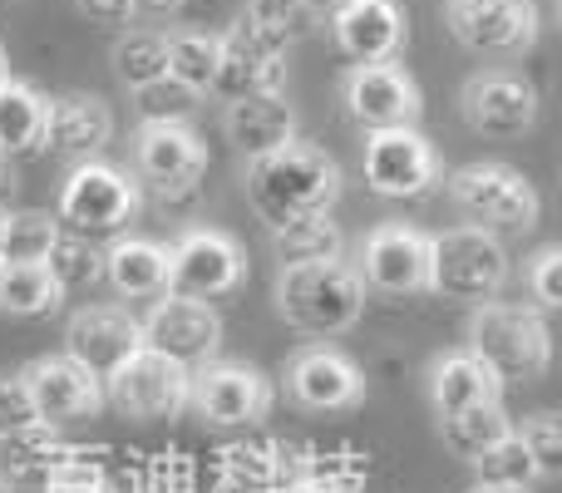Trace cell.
<instances>
[{"label":"cell","instance_id":"484cf974","mask_svg":"<svg viewBox=\"0 0 562 493\" xmlns=\"http://www.w3.org/2000/svg\"><path fill=\"white\" fill-rule=\"evenodd\" d=\"M45 109L49 99L25 79H0V154L20 158L45 148Z\"/></svg>","mask_w":562,"mask_h":493},{"label":"cell","instance_id":"277c9868","mask_svg":"<svg viewBox=\"0 0 562 493\" xmlns=\"http://www.w3.org/2000/svg\"><path fill=\"white\" fill-rule=\"evenodd\" d=\"M449 198L484 233H528L538 223V193L518 168L508 164H464L449 173Z\"/></svg>","mask_w":562,"mask_h":493},{"label":"cell","instance_id":"ba28073f","mask_svg":"<svg viewBox=\"0 0 562 493\" xmlns=\"http://www.w3.org/2000/svg\"><path fill=\"white\" fill-rule=\"evenodd\" d=\"M243 277L247 257L237 247V237H227L223 227H193L168 247V296L213 301L243 287Z\"/></svg>","mask_w":562,"mask_h":493},{"label":"cell","instance_id":"b9f144b4","mask_svg":"<svg viewBox=\"0 0 562 493\" xmlns=\"http://www.w3.org/2000/svg\"><path fill=\"white\" fill-rule=\"evenodd\" d=\"M79 10H85L94 25H124L128 15H134V0H75Z\"/></svg>","mask_w":562,"mask_h":493},{"label":"cell","instance_id":"d6a6232c","mask_svg":"<svg viewBox=\"0 0 562 493\" xmlns=\"http://www.w3.org/2000/svg\"><path fill=\"white\" fill-rule=\"evenodd\" d=\"M114 75L124 79L128 89H144L148 79L168 75V35L158 30H128V35L114 40Z\"/></svg>","mask_w":562,"mask_h":493},{"label":"cell","instance_id":"8fae6325","mask_svg":"<svg viewBox=\"0 0 562 493\" xmlns=\"http://www.w3.org/2000/svg\"><path fill=\"white\" fill-rule=\"evenodd\" d=\"M188 385H193V370L154 350H138L104 380V405H114L128 419H173L188 410Z\"/></svg>","mask_w":562,"mask_h":493},{"label":"cell","instance_id":"d590c367","mask_svg":"<svg viewBox=\"0 0 562 493\" xmlns=\"http://www.w3.org/2000/svg\"><path fill=\"white\" fill-rule=\"evenodd\" d=\"M198 104L203 99L193 94L188 85H178V79H148L144 89H134V109L144 124H188V119L198 114Z\"/></svg>","mask_w":562,"mask_h":493},{"label":"cell","instance_id":"ac0fdd59","mask_svg":"<svg viewBox=\"0 0 562 493\" xmlns=\"http://www.w3.org/2000/svg\"><path fill=\"white\" fill-rule=\"evenodd\" d=\"M30 390L40 425H69V419H94L104 410V380L89 376L79 360L69 356H40L20 370Z\"/></svg>","mask_w":562,"mask_h":493},{"label":"cell","instance_id":"f1b7e54d","mask_svg":"<svg viewBox=\"0 0 562 493\" xmlns=\"http://www.w3.org/2000/svg\"><path fill=\"white\" fill-rule=\"evenodd\" d=\"M59 233L65 227L49 213H5V223H0V261H10V267H45Z\"/></svg>","mask_w":562,"mask_h":493},{"label":"cell","instance_id":"8d00e7d4","mask_svg":"<svg viewBox=\"0 0 562 493\" xmlns=\"http://www.w3.org/2000/svg\"><path fill=\"white\" fill-rule=\"evenodd\" d=\"M518 439H524L528 459H533L538 479H558L562 474V419L558 415H528L518 425Z\"/></svg>","mask_w":562,"mask_h":493},{"label":"cell","instance_id":"5bb4252c","mask_svg":"<svg viewBox=\"0 0 562 493\" xmlns=\"http://www.w3.org/2000/svg\"><path fill=\"white\" fill-rule=\"evenodd\" d=\"M134 168L164 203H178L207 173V144L193 124H144L134 138Z\"/></svg>","mask_w":562,"mask_h":493},{"label":"cell","instance_id":"4316f807","mask_svg":"<svg viewBox=\"0 0 562 493\" xmlns=\"http://www.w3.org/2000/svg\"><path fill=\"white\" fill-rule=\"evenodd\" d=\"M272 233V251L281 257V267H306V261H330L346 251V233L330 213H311V217H291Z\"/></svg>","mask_w":562,"mask_h":493},{"label":"cell","instance_id":"ffe728a7","mask_svg":"<svg viewBox=\"0 0 562 493\" xmlns=\"http://www.w3.org/2000/svg\"><path fill=\"white\" fill-rule=\"evenodd\" d=\"M286 390L301 410L330 415V410H356L360 400H366V376H360V366L346 356V350L321 340V346H306L291 356Z\"/></svg>","mask_w":562,"mask_h":493},{"label":"cell","instance_id":"cb8c5ba5","mask_svg":"<svg viewBox=\"0 0 562 493\" xmlns=\"http://www.w3.org/2000/svg\"><path fill=\"white\" fill-rule=\"evenodd\" d=\"M429 400H435L439 419L474 405H504V376L488 360H479L474 350H454V356H439L429 366Z\"/></svg>","mask_w":562,"mask_h":493},{"label":"cell","instance_id":"52a82bcc","mask_svg":"<svg viewBox=\"0 0 562 493\" xmlns=\"http://www.w3.org/2000/svg\"><path fill=\"white\" fill-rule=\"evenodd\" d=\"M286 30L262 25V20L243 15L227 35H217V75L213 89L223 99H247V94H281L286 79V49H291Z\"/></svg>","mask_w":562,"mask_h":493},{"label":"cell","instance_id":"1f68e13d","mask_svg":"<svg viewBox=\"0 0 562 493\" xmlns=\"http://www.w3.org/2000/svg\"><path fill=\"white\" fill-rule=\"evenodd\" d=\"M217 75V35L203 30H173L168 35V79L188 85L193 94H207Z\"/></svg>","mask_w":562,"mask_h":493},{"label":"cell","instance_id":"bcb514c9","mask_svg":"<svg viewBox=\"0 0 562 493\" xmlns=\"http://www.w3.org/2000/svg\"><path fill=\"white\" fill-rule=\"evenodd\" d=\"M0 79H10V69H5V49H0Z\"/></svg>","mask_w":562,"mask_h":493},{"label":"cell","instance_id":"7402d4cb","mask_svg":"<svg viewBox=\"0 0 562 493\" xmlns=\"http://www.w3.org/2000/svg\"><path fill=\"white\" fill-rule=\"evenodd\" d=\"M114 138V114H109L104 99L94 94H65L49 99L45 109V148L75 158V164H89L99 158Z\"/></svg>","mask_w":562,"mask_h":493},{"label":"cell","instance_id":"ee69618b","mask_svg":"<svg viewBox=\"0 0 562 493\" xmlns=\"http://www.w3.org/2000/svg\"><path fill=\"white\" fill-rule=\"evenodd\" d=\"M10 188H15V178H10V158L0 154V213H5V203H10Z\"/></svg>","mask_w":562,"mask_h":493},{"label":"cell","instance_id":"4fadbf2b","mask_svg":"<svg viewBox=\"0 0 562 493\" xmlns=\"http://www.w3.org/2000/svg\"><path fill=\"white\" fill-rule=\"evenodd\" d=\"M340 99H346V114L356 119L366 134H380V128H415L419 114H425L419 85L395 59L356 65L346 75V85H340Z\"/></svg>","mask_w":562,"mask_h":493},{"label":"cell","instance_id":"9c48e42d","mask_svg":"<svg viewBox=\"0 0 562 493\" xmlns=\"http://www.w3.org/2000/svg\"><path fill=\"white\" fill-rule=\"evenodd\" d=\"M144 330V350L173 360L183 370H198L217 356L223 346V316L213 311V301H193V296H158L154 311L138 321Z\"/></svg>","mask_w":562,"mask_h":493},{"label":"cell","instance_id":"f35d334b","mask_svg":"<svg viewBox=\"0 0 562 493\" xmlns=\"http://www.w3.org/2000/svg\"><path fill=\"white\" fill-rule=\"evenodd\" d=\"M528 291H533V301L543 311L562 306V251L558 247L533 251V261H528Z\"/></svg>","mask_w":562,"mask_h":493},{"label":"cell","instance_id":"30bf717a","mask_svg":"<svg viewBox=\"0 0 562 493\" xmlns=\"http://www.w3.org/2000/svg\"><path fill=\"white\" fill-rule=\"evenodd\" d=\"M272 380L252 366H233V360H207L193 370L188 385V405L217 429H243L272 415Z\"/></svg>","mask_w":562,"mask_h":493},{"label":"cell","instance_id":"44dd1931","mask_svg":"<svg viewBox=\"0 0 562 493\" xmlns=\"http://www.w3.org/2000/svg\"><path fill=\"white\" fill-rule=\"evenodd\" d=\"M330 35L356 65H380L405 49V10L395 0H336L330 10Z\"/></svg>","mask_w":562,"mask_h":493},{"label":"cell","instance_id":"7a4b0ae2","mask_svg":"<svg viewBox=\"0 0 562 493\" xmlns=\"http://www.w3.org/2000/svg\"><path fill=\"white\" fill-rule=\"evenodd\" d=\"M277 311L286 316V326L306 330V336H340V330H350L360 321V311H366L360 271L350 267L346 257L281 267Z\"/></svg>","mask_w":562,"mask_h":493},{"label":"cell","instance_id":"60d3db41","mask_svg":"<svg viewBox=\"0 0 562 493\" xmlns=\"http://www.w3.org/2000/svg\"><path fill=\"white\" fill-rule=\"evenodd\" d=\"M247 15L262 20V25L286 30V35H301L311 20V0H247Z\"/></svg>","mask_w":562,"mask_h":493},{"label":"cell","instance_id":"3957f363","mask_svg":"<svg viewBox=\"0 0 562 493\" xmlns=\"http://www.w3.org/2000/svg\"><path fill=\"white\" fill-rule=\"evenodd\" d=\"M469 350L479 360H488L504 380H538L553 366L548 321L533 306H518V301H479V311L469 316Z\"/></svg>","mask_w":562,"mask_h":493},{"label":"cell","instance_id":"6da1fadb","mask_svg":"<svg viewBox=\"0 0 562 493\" xmlns=\"http://www.w3.org/2000/svg\"><path fill=\"white\" fill-rule=\"evenodd\" d=\"M340 198V168L326 148L311 144H286L267 158L247 164V203L257 208L267 227H281L291 217L330 213V203Z\"/></svg>","mask_w":562,"mask_h":493},{"label":"cell","instance_id":"74e56055","mask_svg":"<svg viewBox=\"0 0 562 493\" xmlns=\"http://www.w3.org/2000/svg\"><path fill=\"white\" fill-rule=\"evenodd\" d=\"M40 484H45V493H114L109 474L94 464V459H85V449H69Z\"/></svg>","mask_w":562,"mask_h":493},{"label":"cell","instance_id":"5b68a950","mask_svg":"<svg viewBox=\"0 0 562 493\" xmlns=\"http://www.w3.org/2000/svg\"><path fill=\"white\" fill-rule=\"evenodd\" d=\"M508 281V251L484 227H449L429 237V291L459 301H494Z\"/></svg>","mask_w":562,"mask_h":493},{"label":"cell","instance_id":"4dcf8cb0","mask_svg":"<svg viewBox=\"0 0 562 493\" xmlns=\"http://www.w3.org/2000/svg\"><path fill=\"white\" fill-rule=\"evenodd\" d=\"M445 425V445L454 449L459 459H469L474 464L484 449H494L498 439L508 435V415H504V405H474V410H459V415H445L439 419Z\"/></svg>","mask_w":562,"mask_h":493},{"label":"cell","instance_id":"f546056e","mask_svg":"<svg viewBox=\"0 0 562 493\" xmlns=\"http://www.w3.org/2000/svg\"><path fill=\"white\" fill-rule=\"evenodd\" d=\"M59 301H65V291L49 277V267H10V261H0V311L5 316H45Z\"/></svg>","mask_w":562,"mask_h":493},{"label":"cell","instance_id":"e0dca14e","mask_svg":"<svg viewBox=\"0 0 562 493\" xmlns=\"http://www.w3.org/2000/svg\"><path fill=\"white\" fill-rule=\"evenodd\" d=\"M459 109H464V124L484 138H518L533 128L538 119V89L524 75H508V69H484L459 89Z\"/></svg>","mask_w":562,"mask_h":493},{"label":"cell","instance_id":"8992f818","mask_svg":"<svg viewBox=\"0 0 562 493\" xmlns=\"http://www.w3.org/2000/svg\"><path fill=\"white\" fill-rule=\"evenodd\" d=\"M59 227H69L75 237H119L138 217V188L134 178H124L114 164H79L59 188Z\"/></svg>","mask_w":562,"mask_h":493},{"label":"cell","instance_id":"f6af8a7d","mask_svg":"<svg viewBox=\"0 0 562 493\" xmlns=\"http://www.w3.org/2000/svg\"><path fill=\"white\" fill-rule=\"evenodd\" d=\"M183 0H134V10H154V15H168V10H178Z\"/></svg>","mask_w":562,"mask_h":493},{"label":"cell","instance_id":"7bdbcfd3","mask_svg":"<svg viewBox=\"0 0 562 493\" xmlns=\"http://www.w3.org/2000/svg\"><path fill=\"white\" fill-rule=\"evenodd\" d=\"M286 493H350V489H340V484H326V479H301V484H291Z\"/></svg>","mask_w":562,"mask_h":493},{"label":"cell","instance_id":"d4e9b609","mask_svg":"<svg viewBox=\"0 0 562 493\" xmlns=\"http://www.w3.org/2000/svg\"><path fill=\"white\" fill-rule=\"evenodd\" d=\"M104 281L119 296H164L168 291V247L148 237H119L104 251Z\"/></svg>","mask_w":562,"mask_h":493},{"label":"cell","instance_id":"603a6c76","mask_svg":"<svg viewBox=\"0 0 562 493\" xmlns=\"http://www.w3.org/2000/svg\"><path fill=\"white\" fill-rule=\"evenodd\" d=\"M223 128L233 138V148L252 164V158H267L277 148L296 144V109L281 94H247V99H227Z\"/></svg>","mask_w":562,"mask_h":493},{"label":"cell","instance_id":"7c38bea8","mask_svg":"<svg viewBox=\"0 0 562 493\" xmlns=\"http://www.w3.org/2000/svg\"><path fill=\"white\" fill-rule=\"evenodd\" d=\"M445 25L474 55H524L538 45L533 0H445Z\"/></svg>","mask_w":562,"mask_h":493},{"label":"cell","instance_id":"681fc988","mask_svg":"<svg viewBox=\"0 0 562 493\" xmlns=\"http://www.w3.org/2000/svg\"><path fill=\"white\" fill-rule=\"evenodd\" d=\"M0 223H5V213H0Z\"/></svg>","mask_w":562,"mask_h":493},{"label":"cell","instance_id":"83f0119b","mask_svg":"<svg viewBox=\"0 0 562 493\" xmlns=\"http://www.w3.org/2000/svg\"><path fill=\"white\" fill-rule=\"evenodd\" d=\"M69 455V445L55 435V425H25L15 435H0V479H45L59 459Z\"/></svg>","mask_w":562,"mask_h":493},{"label":"cell","instance_id":"9a60e30c","mask_svg":"<svg viewBox=\"0 0 562 493\" xmlns=\"http://www.w3.org/2000/svg\"><path fill=\"white\" fill-rule=\"evenodd\" d=\"M360 287L380 296H419L429 291V237L419 227L385 223L360 247Z\"/></svg>","mask_w":562,"mask_h":493},{"label":"cell","instance_id":"836d02e7","mask_svg":"<svg viewBox=\"0 0 562 493\" xmlns=\"http://www.w3.org/2000/svg\"><path fill=\"white\" fill-rule=\"evenodd\" d=\"M474 469H479V489H504V493H524L538 479V469H533V459H528L518 429H508L494 449H484V455L474 459Z\"/></svg>","mask_w":562,"mask_h":493},{"label":"cell","instance_id":"e575fe53","mask_svg":"<svg viewBox=\"0 0 562 493\" xmlns=\"http://www.w3.org/2000/svg\"><path fill=\"white\" fill-rule=\"evenodd\" d=\"M49 277L59 281V291H89L104 281V251H99L89 237H75V233H59L55 251H49Z\"/></svg>","mask_w":562,"mask_h":493},{"label":"cell","instance_id":"ab89813d","mask_svg":"<svg viewBox=\"0 0 562 493\" xmlns=\"http://www.w3.org/2000/svg\"><path fill=\"white\" fill-rule=\"evenodd\" d=\"M25 425H40L35 405H30V390L20 376H0V435H15Z\"/></svg>","mask_w":562,"mask_h":493},{"label":"cell","instance_id":"d6986e66","mask_svg":"<svg viewBox=\"0 0 562 493\" xmlns=\"http://www.w3.org/2000/svg\"><path fill=\"white\" fill-rule=\"evenodd\" d=\"M138 350H144V330L128 306H79L65 326V356L99 380H109Z\"/></svg>","mask_w":562,"mask_h":493},{"label":"cell","instance_id":"2e32d148","mask_svg":"<svg viewBox=\"0 0 562 493\" xmlns=\"http://www.w3.org/2000/svg\"><path fill=\"white\" fill-rule=\"evenodd\" d=\"M439 178V158L419 128H380L366 138V183L380 198H419Z\"/></svg>","mask_w":562,"mask_h":493},{"label":"cell","instance_id":"c3c4849f","mask_svg":"<svg viewBox=\"0 0 562 493\" xmlns=\"http://www.w3.org/2000/svg\"><path fill=\"white\" fill-rule=\"evenodd\" d=\"M479 493H504V489H479Z\"/></svg>","mask_w":562,"mask_h":493},{"label":"cell","instance_id":"7dc6e473","mask_svg":"<svg viewBox=\"0 0 562 493\" xmlns=\"http://www.w3.org/2000/svg\"><path fill=\"white\" fill-rule=\"evenodd\" d=\"M0 493H10V484H5V479H0Z\"/></svg>","mask_w":562,"mask_h":493}]
</instances>
